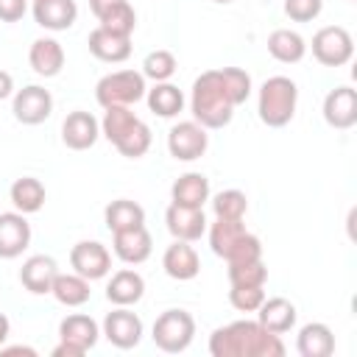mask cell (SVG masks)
<instances>
[{
  "instance_id": "cell-1",
  "label": "cell",
  "mask_w": 357,
  "mask_h": 357,
  "mask_svg": "<svg viewBox=\"0 0 357 357\" xmlns=\"http://www.w3.org/2000/svg\"><path fill=\"white\" fill-rule=\"evenodd\" d=\"M209 354L212 357H282L284 343L279 335L268 332L259 321H234L212 332Z\"/></svg>"
},
{
  "instance_id": "cell-2",
  "label": "cell",
  "mask_w": 357,
  "mask_h": 357,
  "mask_svg": "<svg viewBox=\"0 0 357 357\" xmlns=\"http://www.w3.org/2000/svg\"><path fill=\"white\" fill-rule=\"evenodd\" d=\"M234 98L229 92V84L223 78V70H206L192 81V98L190 109L195 123L204 128H223L231 123L234 114Z\"/></svg>"
},
{
  "instance_id": "cell-3",
  "label": "cell",
  "mask_w": 357,
  "mask_h": 357,
  "mask_svg": "<svg viewBox=\"0 0 357 357\" xmlns=\"http://www.w3.org/2000/svg\"><path fill=\"white\" fill-rule=\"evenodd\" d=\"M209 245L226 262L262 259V243H259V237H254L251 231H245L243 220L215 218V223L209 226Z\"/></svg>"
},
{
  "instance_id": "cell-4",
  "label": "cell",
  "mask_w": 357,
  "mask_h": 357,
  "mask_svg": "<svg viewBox=\"0 0 357 357\" xmlns=\"http://www.w3.org/2000/svg\"><path fill=\"white\" fill-rule=\"evenodd\" d=\"M296 103H298V86L287 75H271L259 86L257 112H259V120L271 128L287 126L296 114Z\"/></svg>"
},
{
  "instance_id": "cell-5",
  "label": "cell",
  "mask_w": 357,
  "mask_h": 357,
  "mask_svg": "<svg viewBox=\"0 0 357 357\" xmlns=\"http://www.w3.org/2000/svg\"><path fill=\"white\" fill-rule=\"evenodd\" d=\"M95 98L103 109L109 106H131L145 98V75L137 70H117L98 81Z\"/></svg>"
},
{
  "instance_id": "cell-6",
  "label": "cell",
  "mask_w": 357,
  "mask_h": 357,
  "mask_svg": "<svg viewBox=\"0 0 357 357\" xmlns=\"http://www.w3.org/2000/svg\"><path fill=\"white\" fill-rule=\"evenodd\" d=\"M153 343L167 351V354H178L184 351L192 337H195V318L187 310H165L156 321H153Z\"/></svg>"
},
{
  "instance_id": "cell-7",
  "label": "cell",
  "mask_w": 357,
  "mask_h": 357,
  "mask_svg": "<svg viewBox=\"0 0 357 357\" xmlns=\"http://www.w3.org/2000/svg\"><path fill=\"white\" fill-rule=\"evenodd\" d=\"M312 56L324 67H343L354 56V39L340 25H326L312 36Z\"/></svg>"
},
{
  "instance_id": "cell-8",
  "label": "cell",
  "mask_w": 357,
  "mask_h": 357,
  "mask_svg": "<svg viewBox=\"0 0 357 357\" xmlns=\"http://www.w3.org/2000/svg\"><path fill=\"white\" fill-rule=\"evenodd\" d=\"M209 145V137H206V128L195 120H184V123H176L167 134V151L173 159L178 162H192L198 156H204Z\"/></svg>"
},
{
  "instance_id": "cell-9",
  "label": "cell",
  "mask_w": 357,
  "mask_h": 357,
  "mask_svg": "<svg viewBox=\"0 0 357 357\" xmlns=\"http://www.w3.org/2000/svg\"><path fill=\"white\" fill-rule=\"evenodd\" d=\"M11 112L22 126H39L53 112V95L39 84H28L14 95Z\"/></svg>"
},
{
  "instance_id": "cell-10",
  "label": "cell",
  "mask_w": 357,
  "mask_h": 357,
  "mask_svg": "<svg viewBox=\"0 0 357 357\" xmlns=\"http://www.w3.org/2000/svg\"><path fill=\"white\" fill-rule=\"evenodd\" d=\"M70 265H73L75 273L95 282V279H103L112 271V254L98 240H81L70 251Z\"/></svg>"
},
{
  "instance_id": "cell-11",
  "label": "cell",
  "mask_w": 357,
  "mask_h": 357,
  "mask_svg": "<svg viewBox=\"0 0 357 357\" xmlns=\"http://www.w3.org/2000/svg\"><path fill=\"white\" fill-rule=\"evenodd\" d=\"M103 335L117 349H134L142 340V321L128 307H117L103 318Z\"/></svg>"
},
{
  "instance_id": "cell-12",
  "label": "cell",
  "mask_w": 357,
  "mask_h": 357,
  "mask_svg": "<svg viewBox=\"0 0 357 357\" xmlns=\"http://www.w3.org/2000/svg\"><path fill=\"white\" fill-rule=\"evenodd\" d=\"M165 223H167V231H170L176 240H187V243L201 240V234L206 231V215H204V206L170 204L167 212H165Z\"/></svg>"
},
{
  "instance_id": "cell-13",
  "label": "cell",
  "mask_w": 357,
  "mask_h": 357,
  "mask_svg": "<svg viewBox=\"0 0 357 357\" xmlns=\"http://www.w3.org/2000/svg\"><path fill=\"white\" fill-rule=\"evenodd\" d=\"M324 120L337 128L346 131L357 123V92L351 86H335L326 98H324Z\"/></svg>"
},
{
  "instance_id": "cell-14",
  "label": "cell",
  "mask_w": 357,
  "mask_h": 357,
  "mask_svg": "<svg viewBox=\"0 0 357 357\" xmlns=\"http://www.w3.org/2000/svg\"><path fill=\"white\" fill-rule=\"evenodd\" d=\"M56 276H59V265H56V259L47 257V254H33V257H28V259L22 262V268H20V282H22V287H25L28 293H33V296L50 293Z\"/></svg>"
},
{
  "instance_id": "cell-15",
  "label": "cell",
  "mask_w": 357,
  "mask_h": 357,
  "mask_svg": "<svg viewBox=\"0 0 357 357\" xmlns=\"http://www.w3.org/2000/svg\"><path fill=\"white\" fill-rule=\"evenodd\" d=\"M31 243V223L22 212H3L0 215V259L20 257Z\"/></svg>"
},
{
  "instance_id": "cell-16",
  "label": "cell",
  "mask_w": 357,
  "mask_h": 357,
  "mask_svg": "<svg viewBox=\"0 0 357 357\" xmlns=\"http://www.w3.org/2000/svg\"><path fill=\"white\" fill-rule=\"evenodd\" d=\"M98 134H100V123L89 112H81V109L78 112H70L64 117V123H61V142L67 148H73V151L92 148L95 139H98Z\"/></svg>"
},
{
  "instance_id": "cell-17",
  "label": "cell",
  "mask_w": 357,
  "mask_h": 357,
  "mask_svg": "<svg viewBox=\"0 0 357 357\" xmlns=\"http://www.w3.org/2000/svg\"><path fill=\"white\" fill-rule=\"evenodd\" d=\"M112 234H114V243H112V245H114V254H117L123 262L139 265V262H145V259L151 257L153 240H151L145 223H142V226H131V229H120V231H112Z\"/></svg>"
},
{
  "instance_id": "cell-18",
  "label": "cell",
  "mask_w": 357,
  "mask_h": 357,
  "mask_svg": "<svg viewBox=\"0 0 357 357\" xmlns=\"http://www.w3.org/2000/svg\"><path fill=\"white\" fill-rule=\"evenodd\" d=\"M162 268L170 279H178V282H187V279H195L198 271H201V259L195 254V248L187 243V240H176L173 245H167L165 257H162Z\"/></svg>"
},
{
  "instance_id": "cell-19",
  "label": "cell",
  "mask_w": 357,
  "mask_h": 357,
  "mask_svg": "<svg viewBox=\"0 0 357 357\" xmlns=\"http://www.w3.org/2000/svg\"><path fill=\"white\" fill-rule=\"evenodd\" d=\"M89 45V53L100 61H109V64H120L131 56V36H120V33H112L106 28H95L86 39Z\"/></svg>"
},
{
  "instance_id": "cell-20",
  "label": "cell",
  "mask_w": 357,
  "mask_h": 357,
  "mask_svg": "<svg viewBox=\"0 0 357 357\" xmlns=\"http://www.w3.org/2000/svg\"><path fill=\"white\" fill-rule=\"evenodd\" d=\"M78 17L75 0H33V20L47 31H67Z\"/></svg>"
},
{
  "instance_id": "cell-21",
  "label": "cell",
  "mask_w": 357,
  "mask_h": 357,
  "mask_svg": "<svg viewBox=\"0 0 357 357\" xmlns=\"http://www.w3.org/2000/svg\"><path fill=\"white\" fill-rule=\"evenodd\" d=\"M257 312H259L257 321H259L268 332H273V335H284V332H290V329L296 326V304L287 301V298H282V296L265 298V301L257 307Z\"/></svg>"
},
{
  "instance_id": "cell-22",
  "label": "cell",
  "mask_w": 357,
  "mask_h": 357,
  "mask_svg": "<svg viewBox=\"0 0 357 357\" xmlns=\"http://www.w3.org/2000/svg\"><path fill=\"white\" fill-rule=\"evenodd\" d=\"M28 61H31V67H33L36 75L53 78V75H59L61 67H64V47H61L56 39H50V36L36 39V42L31 45V50H28Z\"/></svg>"
},
{
  "instance_id": "cell-23",
  "label": "cell",
  "mask_w": 357,
  "mask_h": 357,
  "mask_svg": "<svg viewBox=\"0 0 357 357\" xmlns=\"http://www.w3.org/2000/svg\"><path fill=\"white\" fill-rule=\"evenodd\" d=\"M142 293H145V279H142L137 271H131V268L117 271V273L109 279V284H106V298H109L112 304H117V307H131V304H137V301L142 298Z\"/></svg>"
},
{
  "instance_id": "cell-24",
  "label": "cell",
  "mask_w": 357,
  "mask_h": 357,
  "mask_svg": "<svg viewBox=\"0 0 357 357\" xmlns=\"http://www.w3.org/2000/svg\"><path fill=\"white\" fill-rule=\"evenodd\" d=\"M296 349L301 357H329L335 351V335L326 324L321 321H312V324H304L298 329V337H296Z\"/></svg>"
},
{
  "instance_id": "cell-25",
  "label": "cell",
  "mask_w": 357,
  "mask_h": 357,
  "mask_svg": "<svg viewBox=\"0 0 357 357\" xmlns=\"http://www.w3.org/2000/svg\"><path fill=\"white\" fill-rule=\"evenodd\" d=\"M59 335H61L64 343H70V346H75V349H81V351L86 354V351L98 343L100 329H98V324H95L89 315L75 312V315H67V318L59 324Z\"/></svg>"
},
{
  "instance_id": "cell-26",
  "label": "cell",
  "mask_w": 357,
  "mask_h": 357,
  "mask_svg": "<svg viewBox=\"0 0 357 357\" xmlns=\"http://www.w3.org/2000/svg\"><path fill=\"white\" fill-rule=\"evenodd\" d=\"M268 53L282 61V64H296L304 59L307 53V42L301 33L290 31V28H276L271 36H268Z\"/></svg>"
},
{
  "instance_id": "cell-27",
  "label": "cell",
  "mask_w": 357,
  "mask_h": 357,
  "mask_svg": "<svg viewBox=\"0 0 357 357\" xmlns=\"http://www.w3.org/2000/svg\"><path fill=\"white\" fill-rule=\"evenodd\" d=\"M170 198H173V204L204 206L209 201V178L204 173H184V176H178L173 181Z\"/></svg>"
},
{
  "instance_id": "cell-28",
  "label": "cell",
  "mask_w": 357,
  "mask_h": 357,
  "mask_svg": "<svg viewBox=\"0 0 357 357\" xmlns=\"http://www.w3.org/2000/svg\"><path fill=\"white\" fill-rule=\"evenodd\" d=\"M8 195H11V204H14L17 212H22V215H33V212L42 209L47 192H45V184H42L39 178H33V176H22V178H17V181L11 184Z\"/></svg>"
},
{
  "instance_id": "cell-29",
  "label": "cell",
  "mask_w": 357,
  "mask_h": 357,
  "mask_svg": "<svg viewBox=\"0 0 357 357\" xmlns=\"http://www.w3.org/2000/svg\"><path fill=\"white\" fill-rule=\"evenodd\" d=\"M50 293H53L56 301L64 304V307H81V304H86L89 296H92L89 279H84V276L75 273V271H73V273H59Z\"/></svg>"
},
{
  "instance_id": "cell-30",
  "label": "cell",
  "mask_w": 357,
  "mask_h": 357,
  "mask_svg": "<svg viewBox=\"0 0 357 357\" xmlns=\"http://www.w3.org/2000/svg\"><path fill=\"white\" fill-rule=\"evenodd\" d=\"M103 220L109 226V231H120V229H131V226H142L145 223V209L137 201L128 198H117L106 206Z\"/></svg>"
},
{
  "instance_id": "cell-31",
  "label": "cell",
  "mask_w": 357,
  "mask_h": 357,
  "mask_svg": "<svg viewBox=\"0 0 357 357\" xmlns=\"http://www.w3.org/2000/svg\"><path fill=\"white\" fill-rule=\"evenodd\" d=\"M148 106L159 117H176L184 106V95H181L178 86H173L167 81H159L153 89H148Z\"/></svg>"
},
{
  "instance_id": "cell-32",
  "label": "cell",
  "mask_w": 357,
  "mask_h": 357,
  "mask_svg": "<svg viewBox=\"0 0 357 357\" xmlns=\"http://www.w3.org/2000/svg\"><path fill=\"white\" fill-rule=\"evenodd\" d=\"M268 268L262 259L251 262H229V284L231 287H265Z\"/></svg>"
},
{
  "instance_id": "cell-33",
  "label": "cell",
  "mask_w": 357,
  "mask_h": 357,
  "mask_svg": "<svg viewBox=\"0 0 357 357\" xmlns=\"http://www.w3.org/2000/svg\"><path fill=\"white\" fill-rule=\"evenodd\" d=\"M137 120H139V117H137L128 106H109L106 114H103V120H100V131H103V137L114 145Z\"/></svg>"
},
{
  "instance_id": "cell-34",
  "label": "cell",
  "mask_w": 357,
  "mask_h": 357,
  "mask_svg": "<svg viewBox=\"0 0 357 357\" xmlns=\"http://www.w3.org/2000/svg\"><path fill=\"white\" fill-rule=\"evenodd\" d=\"M114 148L123 153V156H128V159H139V156H145L148 153V148H151V128L142 123V120H137L117 142H114Z\"/></svg>"
},
{
  "instance_id": "cell-35",
  "label": "cell",
  "mask_w": 357,
  "mask_h": 357,
  "mask_svg": "<svg viewBox=\"0 0 357 357\" xmlns=\"http://www.w3.org/2000/svg\"><path fill=\"white\" fill-rule=\"evenodd\" d=\"M98 22H100V28H106V31H112V33L131 36L134 28H137V14H134L131 3L126 0V3L114 6V8H109L103 17H98Z\"/></svg>"
},
{
  "instance_id": "cell-36",
  "label": "cell",
  "mask_w": 357,
  "mask_h": 357,
  "mask_svg": "<svg viewBox=\"0 0 357 357\" xmlns=\"http://www.w3.org/2000/svg\"><path fill=\"white\" fill-rule=\"evenodd\" d=\"M212 209L215 218H229V220H243V215L248 212V198L240 190H220L212 198Z\"/></svg>"
},
{
  "instance_id": "cell-37",
  "label": "cell",
  "mask_w": 357,
  "mask_h": 357,
  "mask_svg": "<svg viewBox=\"0 0 357 357\" xmlns=\"http://www.w3.org/2000/svg\"><path fill=\"white\" fill-rule=\"evenodd\" d=\"M173 73H176V56L170 50H153L142 61V75L145 78H153L156 84L159 81H167Z\"/></svg>"
},
{
  "instance_id": "cell-38",
  "label": "cell",
  "mask_w": 357,
  "mask_h": 357,
  "mask_svg": "<svg viewBox=\"0 0 357 357\" xmlns=\"http://www.w3.org/2000/svg\"><path fill=\"white\" fill-rule=\"evenodd\" d=\"M229 301L240 312H257V307L265 301V290L262 287H231Z\"/></svg>"
},
{
  "instance_id": "cell-39",
  "label": "cell",
  "mask_w": 357,
  "mask_h": 357,
  "mask_svg": "<svg viewBox=\"0 0 357 357\" xmlns=\"http://www.w3.org/2000/svg\"><path fill=\"white\" fill-rule=\"evenodd\" d=\"M324 0H284V14L293 22H310L321 14Z\"/></svg>"
},
{
  "instance_id": "cell-40",
  "label": "cell",
  "mask_w": 357,
  "mask_h": 357,
  "mask_svg": "<svg viewBox=\"0 0 357 357\" xmlns=\"http://www.w3.org/2000/svg\"><path fill=\"white\" fill-rule=\"evenodd\" d=\"M28 11V0H0V20L3 22H17Z\"/></svg>"
},
{
  "instance_id": "cell-41",
  "label": "cell",
  "mask_w": 357,
  "mask_h": 357,
  "mask_svg": "<svg viewBox=\"0 0 357 357\" xmlns=\"http://www.w3.org/2000/svg\"><path fill=\"white\" fill-rule=\"evenodd\" d=\"M120 3H126V0H89V8H92V14H95V17H103L109 8L120 6Z\"/></svg>"
},
{
  "instance_id": "cell-42",
  "label": "cell",
  "mask_w": 357,
  "mask_h": 357,
  "mask_svg": "<svg viewBox=\"0 0 357 357\" xmlns=\"http://www.w3.org/2000/svg\"><path fill=\"white\" fill-rule=\"evenodd\" d=\"M81 354H84L81 349H75V346H70V343H64V340L53 349V357H81Z\"/></svg>"
},
{
  "instance_id": "cell-43",
  "label": "cell",
  "mask_w": 357,
  "mask_h": 357,
  "mask_svg": "<svg viewBox=\"0 0 357 357\" xmlns=\"http://www.w3.org/2000/svg\"><path fill=\"white\" fill-rule=\"evenodd\" d=\"M11 89H14V78H11V73L0 70V100H3V98H8V95H11Z\"/></svg>"
},
{
  "instance_id": "cell-44",
  "label": "cell",
  "mask_w": 357,
  "mask_h": 357,
  "mask_svg": "<svg viewBox=\"0 0 357 357\" xmlns=\"http://www.w3.org/2000/svg\"><path fill=\"white\" fill-rule=\"evenodd\" d=\"M0 351H3V354H20V351H22V354H31V357L36 354L31 346H8V349H6V346H0Z\"/></svg>"
},
{
  "instance_id": "cell-45",
  "label": "cell",
  "mask_w": 357,
  "mask_h": 357,
  "mask_svg": "<svg viewBox=\"0 0 357 357\" xmlns=\"http://www.w3.org/2000/svg\"><path fill=\"white\" fill-rule=\"evenodd\" d=\"M8 329H11V324H8V318L0 312V346L6 343V337H8Z\"/></svg>"
},
{
  "instance_id": "cell-46",
  "label": "cell",
  "mask_w": 357,
  "mask_h": 357,
  "mask_svg": "<svg viewBox=\"0 0 357 357\" xmlns=\"http://www.w3.org/2000/svg\"><path fill=\"white\" fill-rule=\"evenodd\" d=\"M215 3H231V0H215Z\"/></svg>"
}]
</instances>
